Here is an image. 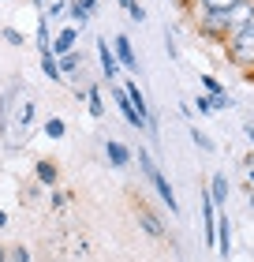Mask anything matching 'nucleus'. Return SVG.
<instances>
[{
    "mask_svg": "<svg viewBox=\"0 0 254 262\" xmlns=\"http://www.w3.org/2000/svg\"><path fill=\"white\" fill-rule=\"evenodd\" d=\"M34 116H38L34 98H19V105H15V86H8L4 98H0V131H4V146L8 150L22 146L27 131L34 127Z\"/></svg>",
    "mask_w": 254,
    "mask_h": 262,
    "instance_id": "nucleus-1",
    "label": "nucleus"
},
{
    "mask_svg": "<svg viewBox=\"0 0 254 262\" xmlns=\"http://www.w3.org/2000/svg\"><path fill=\"white\" fill-rule=\"evenodd\" d=\"M138 169H142V176L150 180V187L157 191V199L168 206V213H179V202H176V191H172V184H168V176L157 169V161L150 158V150L146 146H138Z\"/></svg>",
    "mask_w": 254,
    "mask_h": 262,
    "instance_id": "nucleus-2",
    "label": "nucleus"
},
{
    "mask_svg": "<svg viewBox=\"0 0 254 262\" xmlns=\"http://www.w3.org/2000/svg\"><path fill=\"white\" fill-rule=\"evenodd\" d=\"M228 60L236 68H243L247 75L254 71V19H250V27H243L239 34L228 38Z\"/></svg>",
    "mask_w": 254,
    "mask_h": 262,
    "instance_id": "nucleus-3",
    "label": "nucleus"
},
{
    "mask_svg": "<svg viewBox=\"0 0 254 262\" xmlns=\"http://www.w3.org/2000/svg\"><path fill=\"white\" fill-rule=\"evenodd\" d=\"M198 34L205 41H228V11H198Z\"/></svg>",
    "mask_w": 254,
    "mask_h": 262,
    "instance_id": "nucleus-4",
    "label": "nucleus"
},
{
    "mask_svg": "<svg viewBox=\"0 0 254 262\" xmlns=\"http://www.w3.org/2000/svg\"><path fill=\"white\" fill-rule=\"evenodd\" d=\"M108 94H112V101H116V109H120V113H124V120H127L131 127H135V131H146V127H150V120H146V116H142V113L135 109V105H131V98H127V90H124V86H112V90H108Z\"/></svg>",
    "mask_w": 254,
    "mask_h": 262,
    "instance_id": "nucleus-5",
    "label": "nucleus"
},
{
    "mask_svg": "<svg viewBox=\"0 0 254 262\" xmlns=\"http://www.w3.org/2000/svg\"><path fill=\"white\" fill-rule=\"evenodd\" d=\"M112 53H116V60L124 64V71H138V53H135V45H131L127 34H116L112 38Z\"/></svg>",
    "mask_w": 254,
    "mask_h": 262,
    "instance_id": "nucleus-6",
    "label": "nucleus"
},
{
    "mask_svg": "<svg viewBox=\"0 0 254 262\" xmlns=\"http://www.w3.org/2000/svg\"><path fill=\"white\" fill-rule=\"evenodd\" d=\"M250 19H254V0H239V4L228 11V30L239 34L243 27H250Z\"/></svg>",
    "mask_w": 254,
    "mask_h": 262,
    "instance_id": "nucleus-7",
    "label": "nucleus"
},
{
    "mask_svg": "<svg viewBox=\"0 0 254 262\" xmlns=\"http://www.w3.org/2000/svg\"><path fill=\"white\" fill-rule=\"evenodd\" d=\"M105 161L112 165V169H127L131 161H135V154H131L124 142H116V139H108L105 142Z\"/></svg>",
    "mask_w": 254,
    "mask_h": 262,
    "instance_id": "nucleus-8",
    "label": "nucleus"
},
{
    "mask_svg": "<svg viewBox=\"0 0 254 262\" xmlns=\"http://www.w3.org/2000/svg\"><path fill=\"white\" fill-rule=\"evenodd\" d=\"M217 255H232V221H228V210L217 213Z\"/></svg>",
    "mask_w": 254,
    "mask_h": 262,
    "instance_id": "nucleus-9",
    "label": "nucleus"
},
{
    "mask_svg": "<svg viewBox=\"0 0 254 262\" xmlns=\"http://www.w3.org/2000/svg\"><path fill=\"white\" fill-rule=\"evenodd\" d=\"M98 60H101V75H105L108 82H112L120 71H124V64L116 60V53L108 49V41H98Z\"/></svg>",
    "mask_w": 254,
    "mask_h": 262,
    "instance_id": "nucleus-10",
    "label": "nucleus"
},
{
    "mask_svg": "<svg viewBox=\"0 0 254 262\" xmlns=\"http://www.w3.org/2000/svg\"><path fill=\"white\" fill-rule=\"evenodd\" d=\"M75 41H79V27H64V30L53 38L49 49H53L56 56H67V53H75Z\"/></svg>",
    "mask_w": 254,
    "mask_h": 262,
    "instance_id": "nucleus-11",
    "label": "nucleus"
},
{
    "mask_svg": "<svg viewBox=\"0 0 254 262\" xmlns=\"http://www.w3.org/2000/svg\"><path fill=\"white\" fill-rule=\"evenodd\" d=\"M210 195H213V206H217V210H224V206H228V195H232V187H228V176H224V172H213V180H210Z\"/></svg>",
    "mask_w": 254,
    "mask_h": 262,
    "instance_id": "nucleus-12",
    "label": "nucleus"
},
{
    "mask_svg": "<svg viewBox=\"0 0 254 262\" xmlns=\"http://www.w3.org/2000/svg\"><path fill=\"white\" fill-rule=\"evenodd\" d=\"M86 109H90L94 120H101V116H105V94H101L98 82H90V86H86Z\"/></svg>",
    "mask_w": 254,
    "mask_h": 262,
    "instance_id": "nucleus-13",
    "label": "nucleus"
},
{
    "mask_svg": "<svg viewBox=\"0 0 254 262\" xmlns=\"http://www.w3.org/2000/svg\"><path fill=\"white\" fill-rule=\"evenodd\" d=\"M34 176H38V184H41V187H49V191H53L56 180H60V169H56L53 161H38V165H34Z\"/></svg>",
    "mask_w": 254,
    "mask_h": 262,
    "instance_id": "nucleus-14",
    "label": "nucleus"
},
{
    "mask_svg": "<svg viewBox=\"0 0 254 262\" xmlns=\"http://www.w3.org/2000/svg\"><path fill=\"white\" fill-rule=\"evenodd\" d=\"M124 90H127L131 105H135V109H138V113H142V116L150 120V101H146V94H142V86H138L135 79H127V82H124Z\"/></svg>",
    "mask_w": 254,
    "mask_h": 262,
    "instance_id": "nucleus-15",
    "label": "nucleus"
},
{
    "mask_svg": "<svg viewBox=\"0 0 254 262\" xmlns=\"http://www.w3.org/2000/svg\"><path fill=\"white\" fill-rule=\"evenodd\" d=\"M41 71H45V79L49 82H64V71H60V56L49 49V53H41Z\"/></svg>",
    "mask_w": 254,
    "mask_h": 262,
    "instance_id": "nucleus-16",
    "label": "nucleus"
},
{
    "mask_svg": "<svg viewBox=\"0 0 254 262\" xmlns=\"http://www.w3.org/2000/svg\"><path fill=\"white\" fill-rule=\"evenodd\" d=\"M138 225H142V229H146L150 236H157V240L165 236V225H161V217H157L153 210H138Z\"/></svg>",
    "mask_w": 254,
    "mask_h": 262,
    "instance_id": "nucleus-17",
    "label": "nucleus"
},
{
    "mask_svg": "<svg viewBox=\"0 0 254 262\" xmlns=\"http://www.w3.org/2000/svg\"><path fill=\"white\" fill-rule=\"evenodd\" d=\"M60 71H64V79H67V75L75 79L79 71H82V53H67V56H60Z\"/></svg>",
    "mask_w": 254,
    "mask_h": 262,
    "instance_id": "nucleus-18",
    "label": "nucleus"
},
{
    "mask_svg": "<svg viewBox=\"0 0 254 262\" xmlns=\"http://www.w3.org/2000/svg\"><path fill=\"white\" fill-rule=\"evenodd\" d=\"M191 142H195V146H198L202 154H213V150H217V142H213L210 135H205V131H198V127H191Z\"/></svg>",
    "mask_w": 254,
    "mask_h": 262,
    "instance_id": "nucleus-19",
    "label": "nucleus"
},
{
    "mask_svg": "<svg viewBox=\"0 0 254 262\" xmlns=\"http://www.w3.org/2000/svg\"><path fill=\"white\" fill-rule=\"evenodd\" d=\"M41 131H45V135H49V139H64V135H67V124L60 120V116H49Z\"/></svg>",
    "mask_w": 254,
    "mask_h": 262,
    "instance_id": "nucleus-20",
    "label": "nucleus"
},
{
    "mask_svg": "<svg viewBox=\"0 0 254 262\" xmlns=\"http://www.w3.org/2000/svg\"><path fill=\"white\" fill-rule=\"evenodd\" d=\"M195 4H198L202 11H232L239 0H195Z\"/></svg>",
    "mask_w": 254,
    "mask_h": 262,
    "instance_id": "nucleus-21",
    "label": "nucleus"
},
{
    "mask_svg": "<svg viewBox=\"0 0 254 262\" xmlns=\"http://www.w3.org/2000/svg\"><path fill=\"white\" fill-rule=\"evenodd\" d=\"M0 38H4L8 45H15V49H19V45H27V38H22V30H15V27H4V30H0Z\"/></svg>",
    "mask_w": 254,
    "mask_h": 262,
    "instance_id": "nucleus-22",
    "label": "nucleus"
},
{
    "mask_svg": "<svg viewBox=\"0 0 254 262\" xmlns=\"http://www.w3.org/2000/svg\"><path fill=\"white\" fill-rule=\"evenodd\" d=\"M232 105H236V101L228 98V90H224V94H213V113H224V109H232Z\"/></svg>",
    "mask_w": 254,
    "mask_h": 262,
    "instance_id": "nucleus-23",
    "label": "nucleus"
},
{
    "mask_svg": "<svg viewBox=\"0 0 254 262\" xmlns=\"http://www.w3.org/2000/svg\"><path fill=\"white\" fill-rule=\"evenodd\" d=\"M49 19H60V15H67V0H49V11H45Z\"/></svg>",
    "mask_w": 254,
    "mask_h": 262,
    "instance_id": "nucleus-24",
    "label": "nucleus"
},
{
    "mask_svg": "<svg viewBox=\"0 0 254 262\" xmlns=\"http://www.w3.org/2000/svg\"><path fill=\"white\" fill-rule=\"evenodd\" d=\"M195 105H198V113H202V116H210V113H213V94H198V101H195Z\"/></svg>",
    "mask_w": 254,
    "mask_h": 262,
    "instance_id": "nucleus-25",
    "label": "nucleus"
},
{
    "mask_svg": "<svg viewBox=\"0 0 254 262\" xmlns=\"http://www.w3.org/2000/svg\"><path fill=\"white\" fill-rule=\"evenodd\" d=\"M8 262H30V251L27 247H8Z\"/></svg>",
    "mask_w": 254,
    "mask_h": 262,
    "instance_id": "nucleus-26",
    "label": "nucleus"
},
{
    "mask_svg": "<svg viewBox=\"0 0 254 262\" xmlns=\"http://www.w3.org/2000/svg\"><path fill=\"white\" fill-rule=\"evenodd\" d=\"M202 86H205V94H224V86H221L213 75H202Z\"/></svg>",
    "mask_w": 254,
    "mask_h": 262,
    "instance_id": "nucleus-27",
    "label": "nucleus"
},
{
    "mask_svg": "<svg viewBox=\"0 0 254 262\" xmlns=\"http://www.w3.org/2000/svg\"><path fill=\"white\" fill-rule=\"evenodd\" d=\"M49 202H53L56 210H64V206H67V191H53V195H49Z\"/></svg>",
    "mask_w": 254,
    "mask_h": 262,
    "instance_id": "nucleus-28",
    "label": "nucleus"
},
{
    "mask_svg": "<svg viewBox=\"0 0 254 262\" xmlns=\"http://www.w3.org/2000/svg\"><path fill=\"white\" fill-rule=\"evenodd\" d=\"M71 4H79L86 15H94V11H98V0H71Z\"/></svg>",
    "mask_w": 254,
    "mask_h": 262,
    "instance_id": "nucleus-29",
    "label": "nucleus"
},
{
    "mask_svg": "<svg viewBox=\"0 0 254 262\" xmlns=\"http://www.w3.org/2000/svg\"><path fill=\"white\" fill-rule=\"evenodd\" d=\"M127 19H131V23H146V8H142V4H138V8H135V11H131V15H127Z\"/></svg>",
    "mask_w": 254,
    "mask_h": 262,
    "instance_id": "nucleus-30",
    "label": "nucleus"
},
{
    "mask_svg": "<svg viewBox=\"0 0 254 262\" xmlns=\"http://www.w3.org/2000/svg\"><path fill=\"white\" fill-rule=\"evenodd\" d=\"M116 4H120V8H124V11H127V15H131V11H135V8H138V0H116Z\"/></svg>",
    "mask_w": 254,
    "mask_h": 262,
    "instance_id": "nucleus-31",
    "label": "nucleus"
},
{
    "mask_svg": "<svg viewBox=\"0 0 254 262\" xmlns=\"http://www.w3.org/2000/svg\"><path fill=\"white\" fill-rule=\"evenodd\" d=\"M247 180H250V187H254V165H247Z\"/></svg>",
    "mask_w": 254,
    "mask_h": 262,
    "instance_id": "nucleus-32",
    "label": "nucleus"
},
{
    "mask_svg": "<svg viewBox=\"0 0 254 262\" xmlns=\"http://www.w3.org/2000/svg\"><path fill=\"white\" fill-rule=\"evenodd\" d=\"M0 229H8V213L4 210H0Z\"/></svg>",
    "mask_w": 254,
    "mask_h": 262,
    "instance_id": "nucleus-33",
    "label": "nucleus"
},
{
    "mask_svg": "<svg viewBox=\"0 0 254 262\" xmlns=\"http://www.w3.org/2000/svg\"><path fill=\"white\" fill-rule=\"evenodd\" d=\"M247 206H250V210H254V187H250V195H247Z\"/></svg>",
    "mask_w": 254,
    "mask_h": 262,
    "instance_id": "nucleus-34",
    "label": "nucleus"
},
{
    "mask_svg": "<svg viewBox=\"0 0 254 262\" xmlns=\"http://www.w3.org/2000/svg\"><path fill=\"white\" fill-rule=\"evenodd\" d=\"M243 131H247V139H250V142H254V127H250V124H247V127H243Z\"/></svg>",
    "mask_w": 254,
    "mask_h": 262,
    "instance_id": "nucleus-35",
    "label": "nucleus"
},
{
    "mask_svg": "<svg viewBox=\"0 0 254 262\" xmlns=\"http://www.w3.org/2000/svg\"><path fill=\"white\" fill-rule=\"evenodd\" d=\"M0 262H8V247H0Z\"/></svg>",
    "mask_w": 254,
    "mask_h": 262,
    "instance_id": "nucleus-36",
    "label": "nucleus"
},
{
    "mask_svg": "<svg viewBox=\"0 0 254 262\" xmlns=\"http://www.w3.org/2000/svg\"><path fill=\"white\" fill-rule=\"evenodd\" d=\"M34 4H38V8H41V4H45V0H34Z\"/></svg>",
    "mask_w": 254,
    "mask_h": 262,
    "instance_id": "nucleus-37",
    "label": "nucleus"
},
{
    "mask_svg": "<svg viewBox=\"0 0 254 262\" xmlns=\"http://www.w3.org/2000/svg\"><path fill=\"white\" fill-rule=\"evenodd\" d=\"M179 4H187V0H179Z\"/></svg>",
    "mask_w": 254,
    "mask_h": 262,
    "instance_id": "nucleus-38",
    "label": "nucleus"
}]
</instances>
